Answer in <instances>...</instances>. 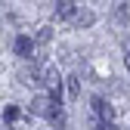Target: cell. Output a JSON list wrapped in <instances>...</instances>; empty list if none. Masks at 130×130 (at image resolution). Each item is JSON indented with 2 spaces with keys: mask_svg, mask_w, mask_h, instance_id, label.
I'll list each match as a JSON object with an SVG mask.
<instances>
[{
  "mask_svg": "<svg viewBox=\"0 0 130 130\" xmlns=\"http://www.w3.org/2000/svg\"><path fill=\"white\" fill-rule=\"evenodd\" d=\"M74 12H77L74 0H59V3H56V15H59V19H74Z\"/></svg>",
  "mask_w": 130,
  "mask_h": 130,
  "instance_id": "obj_5",
  "label": "cell"
},
{
  "mask_svg": "<svg viewBox=\"0 0 130 130\" xmlns=\"http://www.w3.org/2000/svg\"><path fill=\"white\" fill-rule=\"evenodd\" d=\"M124 62H127V71H130V50H127V56H124Z\"/></svg>",
  "mask_w": 130,
  "mask_h": 130,
  "instance_id": "obj_12",
  "label": "cell"
},
{
  "mask_svg": "<svg viewBox=\"0 0 130 130\" xmlns=\"http://www.w3.org/2000/svg\"><path fill=\"white\" fill-rule=\"evenodd\" d=\"M3 118H6V121H19V108H15V105H9V108L3 111Z\"/></svg>",
  "mask_w": 130,
  "mask_h": 130,
  "instance_id": "obj_10",
  "label": "cell"
},
{
  "mask_svg": "<svg viewBox=\"0 0 130 130\" xmlns=\"http://www.w3.org/2000/svg\"><path fill=\"white\" fill-rule=\"evenodd\" d=\"M50 124H56V127H65V124H68V118H65V111H62V108H59L56 115L50 118Z\"/></svg>",
  "mask_w": 130,
  "mask_h": 130,
  "instance_id": "obj_9",
  "label": "cell"
},
{
  "mask_svg": "<svg viewBox=\"0 0 130 130\" xmlns=\"http://www.w3.org/2000/svg\"><path fill=\"white\" fill-rule=\"evenodd\" d=\"M40 80H43V87L50 90V96H56V99H59V87H62V74H59V68H56V65H46V68L40 71Z\"/></svg>",
  "mask_w": 130,
  "mask_h": 130,
  "instance_id": "obj_2",
  "label": "cell"
},
{
  "mask_svg": "<svg viewBox=\"0 0 130 130\" xmlns=\"http://www.w3.org/2000/svg\"><path fill=\"white\" fill-rule=\"evenodd\" d=\"M93 130H118V127H115V124H99V121H96Z\"/></svg>",
  "mask_w": 130,
  "mask_h": 130,
  "instance_id": "obj_11",
  "label": "cell"
},
{
  "mask_svg": "<svg viewBox=\"0 0 130 130\" xmlns=\"http://www.w3.org/2000/svg\"><path fill=\"white\" fill-rule=\"evenodd\" d=\"M53 40V28H40L37 31V43H50Z\"/></svg>",
  "mask_w": 130,
  "mask_h": 130,
  "instance_id": "obj_8",
  "label": "cell"
},
{
  "mask_svg": "<svg viewBox=\"0 0 130 130\" xmlns=\"http://www.w3.org/2000/svg\"><path fill=\"white\" fill-rule=\"evenodd\" d=\"M74 25H77V28H87V25H93V12H90V9H84V12L77 9V12H74Z\"/></svg>",
  "mask_w": 130,
  "mask_h": 130,
  "instance_id": "obj_7",
  "label": "cell"
},
{
  "mask_svg": "<svg viewBox=\"0 0 130 130\" xmlns=\"http://www.w3.org/2000/svg\"><path fill=\"white\" fill-rule=\"evenodd\" d=\"M12 50H15V56H22V59H31V53H34V43H31V37L19 34V37H15V43H12Z\"/></svg>",
  "mask_w": 130,
  "mask_h": 130,
  "instance_id": "obj_4",
  "label": "cell"
},
{
  "mask_svg": "<svg viewBox=\"0 0 130 130\" xmlns=\"http://www.w3.org/2000/svg\"><path fill=\"white\" fill-rule=\"evenodd\" d=\"M65 87H68V99H71V102H74V99H80V77H77V74L65 77Z\"/></svg>",
  "mask_w": 130,
  "mask_h": 130,
  "instance_id": "obj_6",
  "label": "cell"
},
{
  "mask_svg": "<svg viewBox=\"0 0 130 130\" xmlns=\"http://www.w3.org/2000/svg\"><path fill=\"white\" fill-rule=\"evenodd\" d=\"M59 111V99L50 93H37L34 99H31V115H43V118H53Z\"/></svg>",
  "mask_w": 130,
  "mask_h": 130,
  "instance_id": "obj_1",
  "label": "cell"
},
{
  "mask_svg": "<svg viewBox=\"0 0 130 130\" xmlns=\"http://www.w3.org/2000/svg\"><path fill=\"white\" fill-rule=\"evenodd\" d=\"M90 108H93V115L99 118V124H111V118H115V108H111V105L102 99V96H93Z\"/></svg>",
  "mask_w": 130,
  "mask_h": 130,
  "instance_id": "obj_3",
  "label": "cell"
}]
</instances>
